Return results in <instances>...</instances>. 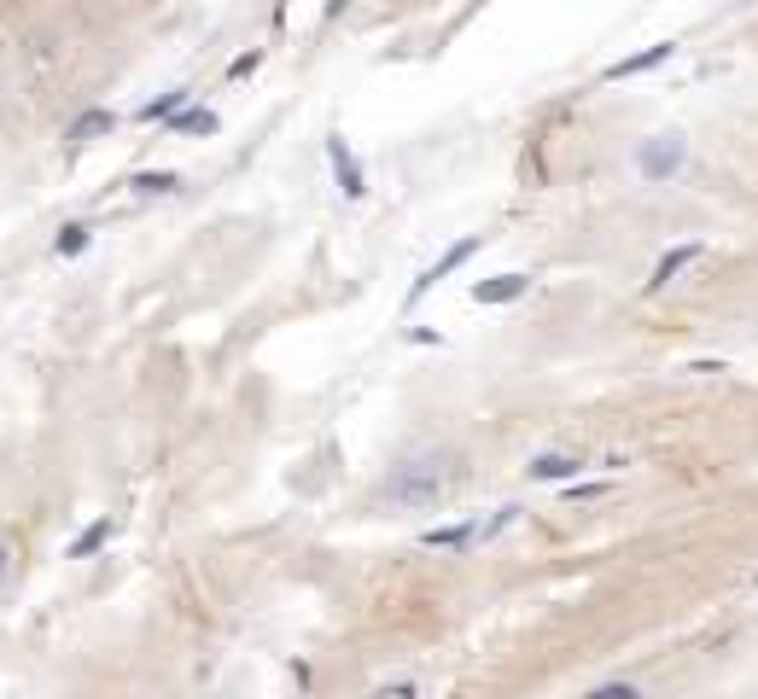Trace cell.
Listing matches in <instances>:
<instances>
[{
    "label": "cell",
    "mask_w": 758,
    "mask_h": 699,
    "mask_svg": "<svg viewBox=\"0 0 758 699\" xmlns=\"http://www.w3.org/2000/svg\"><path fill=\"white\" fill-rule=\"evenodd\" d=\"M449 484H455V455L449 449H414V455H403L391 466V478H385L379 496L391 507H438V496Z\"/></svg>",
    "instance_id": "1"
},
{
    "label": "cell",
    "mask_w": 758,
    "mask_h": 699,
    "mask_svg": "<svg viewBox=\"0 0 758 699\" xmlns=\"http://www.w3.org/2000/svg\"><path fill=\"white\" fill-rule=\"evenodd\" d=\"M689 164V140H683V134L671 129V134H648V140H642V146H636V175H642V181H671V175H677V169Z\"/></svg>",
    "instance_id": "2"
},
{
    "label": "cell",
    "mask_w": 758,
    "mask_h": 699,
    "mask_svg": "<svg viewBox=\"0 0 758 699\" xmlns=\"http://www.w3.org/2000/svg\"><path fill=\"white\" fill-rule=\"evenodd\" d=\"M479 245H484V233H467V239H455L444 257H438V263H432V268H426V274H420V280L409 286V309H414L420 298H426V292H432L438 280H449V274H455L461 263H473V251H479Z\"/></svg>",
    "instance_id": "3"
},
{
    "label": "cell",
    "mask_w": 758,
    "mask_h": 699,
    "mask_svg": "<svg viewBox=\"0 0 758 699\" xmlns=\"http://www.w3.org/2000/svg\"><path fill=\"white\" fill-rule=\"evenodd\" d=\"M327 164H333V181L345 199H362L368 193V175H362V158L345 146V134H327Z\"/></svg>",
    "instance_id": "4"
},
{
    "label": "cell",
    "mask_w": 758,
    "mask_h": 699,
    "mask_svg": "<svg viewBox=\"0 0 758 699\" xmlns=\"http://www.w3.org/2000/svg\"><path fill=\"white\" fill-rule=\"evenodd\" d=\"M671 53H677V41H654V47H642V53H630V59H613V65L601 70V82H630V76H648V70H659Z\"/></svg>",
    "instance_id": "5"
},
{
    "label": "cell",
    "mask_w": 758,
    "mask_h": 699,
    "mask_svg": "<svg viewBox=\"0 0 758 699\" xmlns=\"http://www.w3.org/2000/svg\"><path fill=\"white\" fill-rule=\"evenodd\" d=\"M531 292V274H496V280H473L467 286V298L484 303V309H496V303H519Z\"/></svg>",
    "instance_id": "6"
},
{
    "label": "cell",
    "mask_w": 758,
    "mask_h": 699,
    "mask_svg": "<svg viewBox=\"0 0 758 699\" xmlns=\"http://www.w3.org/2000/svg\"><path fill=\"white\" fill-rule=\"evenodd\" d=\"M578 472H584V455H566V449L531 455V461H525V478H531V484H566V478H578Z\"/></svg>",
    "instance_id": "7"
},
{
    "label": "cell",
    "mask_w": 758,
    "mask_h": 699,
    "mask_svg": "<svg viewBox=\"0 0 758 699\" xmlns=\"http://www.w3.org/2000/svg\"><path fill=\"white\" fill-rule=\"evenodd\" d=\"M479 542V519H455V525H426L420 531V548L432 554H455V548H473Z\"/></svg>",
    "instance_id": "8"
},
{
    "label": "cell",
    "mask_w": 758,
    "mask_h": 699,
    "mask_svg": "<svg viewBox=\"0 0 758 699\" xmlns=\"http://www.w3.org/2000/svg\"><path fill=\"white\" fill-rule=\"evenodd\" d=\"M700 257H706V245H700V239H689V245H671V251L654 263V274H648V292H665V286H671V280H677L689 263H700Z\"/></svg>",
    "instance_id": "9"
},
{
    "label": "cell",
    "mask_w": 758,
    "mask_h": 699,
    "mask_svg": "<svg viewBox=\"0 0 758 699\" xmlns=\"http://www.w3.org/2000/svg\"><path fill=\"white\" fill-rule=\"evenodd\" d=\"M117 129V111L111 105H94V111H82L76 123L65 129V146H88V140H105V134Z\"/></svg>",
    "instance_id": "10"
},
{
    "label": "cell",
    "mask_w": 758,
    "mask_h": 699,
    "mask_svg": "<svg viewBox=\"0 0 758 699\" xmlns=\"http://www.w3.org/2000/svg\"><path fill=\"white\" fill-rule=\"evenodd\" d=\"M164 129H170V134H216V129H222V117H216L210 105H193V100H187L175 117H164Z\"/></svg>",
    "instance_id": "11"
},
{
    "label": "cell",
    "mask_w": 758,
    "mask_h": 699,
    "mask_svg": "<svg viewBox=\"0 0 758 699\" xmlns=\"http://www.w3.org/2000/svg\"><path fill=\"white\" fill-rule=\"evenodd\" d=\"M111 536H117V525H111V519H94V525H88V531H82V536L65 548V560H94Z\"/></svg>",
    "instance_id": "12"
},
{
    "label": "cell",
    "mask_w": 758,
    "mask_h": 699,
    "mask_svg": "<svg viewBox=\"0 0 758 699\" xmlns=\"http://www.w3.org/2000/svg\"><path fill=\"white\" fill-rule=\"evenodd\" d=\"M175 187H181L175 169H140V175H129V193H140V199H164Z\"/></svg>",
    "instance_id": "13"
},
{
    "label": "cell",
    "mask_w": 758,
    "mask_h": 699,
    "mask_svg": "<svg viewBox=\"0 0 758 699\" xmlns=\"http://www.w3.org/2000/svg\"><path fill=\"white\" fill-rule=\"evenodd\" d=\"M193 100V88H170V94H158V100H146L135 111V123H164V117H175L181 105Z\"/></svg>",
    "instance_id": "14"
},
{
    "label": "cell",
    "mask_w": 758,
    "mask_h": 699,
    "mask_svg": "<svg viewBox=\"0 0 758 699\" xmlns=\"http://www.w3.org/2000/svg\"><path fill=\"white\" fill-rule=\"evenodd\" d=\"M88 245H94V228H88V222H65L59 239H53V251H59V257H82Z\"/></svg>",
    "instance_id": "15"
},
{
    "label": "cell",
    "mask_w": 758,
    "mask_h": 699,
    "mask_svg": "<svg viewBox=\"0 0 758 699\" xmlns=\"http://www.w3.org/2000/svg\"><path fill=\"white\" fill-rule=\"evenodd\" d=\"M607 490H613L607 478H595V484H578V478H566V501H601Z\"/></svg>",
    "instance_id": "16"
},
{
    "label": "cell",
    "mask_w": 758,
    "mask_h": 699,
    "mask_svg": "<svg viewBox=\"0 0 758 699\" xmlns=\"http://www.w3.org/2000/svg\"><path fill=\"white\" fill-rule=\"evenodd\" d=\"M257 65H263V47H251V53H240V59L228 65V82H245V76H251Z\"/></svg>",
    "instance_id": "17"
},
{
    "label": "cell",
    "mask_w": 758,
    "mask_h": 699,
    "mask_svg": "<svg viewBox=\"0 0 758 699\" xmlns=\"http://www.w3.org/2000/svg\"><path fill=\"white\" fill-rule=\"evenodd\" d=\"M595 694H624V699H636V694H642V688H636V682H630V676H613V682H601V688H595Z\"/></svg>",
    "instance_id": "18"
},
{
    "label": "cell",
    "mask_w": 758,
    "mask_h": 699,
    "mask_svg": "<svg viewBox=\"0 0 758 699\" xmlns=\"http://www.w3.org/2000/svg\"><path fill=\"white\" fill-rule=\"evenodd\" d=\"M12 577V548H6V536H0V583Z\"/></svg>",
    "instance_id": "19"
},
{
    "label": "cell",
    "mask_w": 758,
    "mask_h": 699,
    "mask_svg": "<svg viewBox=\"0 0 758 699\" xmlns=\"http://www.w3.org/2000/svg\"><path fill=\"white\" fill-rule=\"evenodd\" d=\"M753 589H758V577H753Z\"/></svg>",
    "instance_id": "20"
}]
</instances>
